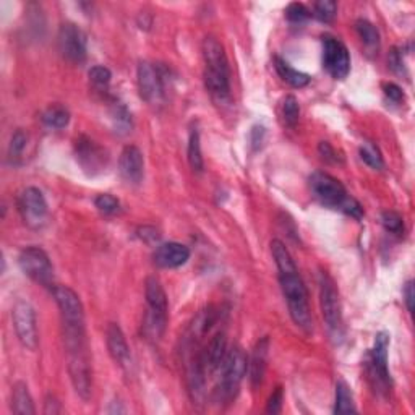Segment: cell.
Masks as SVG:
<instances>
[{
    "instance_id": "obj_35",
    "label": "cell",
    "mask_w": 415,
    "mask_h": 415,
    "mask_svg": "<svg viewBox=\"0 0 415 415\" xmlns=\"http://www.w3.org/2000/svg\"><path fill=\"white\" fill-rule=\"evenodd\" d=\"M94 204H96V208H98L99 211L104 213V214H116L118 211V208H120L118 199L116 197L109 195V193H102V195L96 197Z\"/></svg>"
},
{
    "instance_id": "obj_29",
    "label": "cell",
    "mask_w": 415,
    "mask_h": 415,
    "mask_svg": "<svg viewBox=\"0 0 415 415\" xmlns=\"http://www.w3.org/2000/svg\"><path fill=\"white\" fill-rule=\"evenodd\" d=\"M360 158H362L364 163L366 166H370L371 169H381V167L385 166L380 149L370 142H366L362 144V147H360Z\"/></svg>"
},
{
    "instance_id": "obj_44",
    "label": "cell",
    "mask_w": 415,
    "mask_h": 415,
    "mask_svg": "<svg viewBox=\"0 0 415 415\" xmlns=\"http://www.w3.org/2000/svg\"><path fill=\"white\" fill-rule=\"evenodd\" d=\"M263 138H265V128H263V127H255V128H253V130H252V143H253V147H255V148L261 147Z\"/></svg>"
},
{
    "instance_id": "obj_12",
    "label": "cell",
    "mask_w": 415,
    "mask_h": 415,
    "mask_svg": "<svg viewBox=\"0 0 415 415\" xmlns=\"http://www.w3.org/2000/svg\"><path fill=\"white\" fill-rule=\"evenodd\" d=\"M12 320L21 346L35 350L37 347V325L33 305L26 300H18L12 310Z\"/></svg>"
},
{
    "instance_id": "obj_32",
    "label": "cell",
    "mask_w": 415,
    "mask_h": 415,
    "mask_svg": "<svg viewBox=\"0 0 415 415\" xmlns=\"http://www.w3.org/2000/svg\"><path fill=\"white\" fill-rule=\"evenodd\" d=\"M26 143H28V133L25 130H15L12 138H10V144H8V156L12 158L13 161H17L21 154H23V151L26 148Z\"/></svg>"
},
{
    "instance_id": "obj_25",
    "label": "cell",
    "mask_w": 415,
    "mask_h": 415,
    "mask_svg": "<svg viewBox=\"0 0 415 415\" xmlns=\"http://www.w3.org/2000/svg\"><path fill=\"white\" fill-rule=\"evenodd\" d=\"M357 412L354 404V396L347 383L339 380L336 383V402H334V414H352Z\"/></svg>"
},
{
    "instance_id": "obj_13",
    "label": "cell",
    "mask_w": 415,
    "mask_h": 415,
    "mask_svg": "<svg viewBox=\"0 0 415 415\" xmlns=\"http://www.w3.org/2000/svg\"><path fill=\"white\" fill-rule=\"evenodd\" d=\"M323 67L336 80H344L350 72L347 47L333 36L323 37Z\"/></svg>"
},
{
    "instance_id": "obj_27",
    "label": "cell",
    "mask_w": 415,
    "mask_h": 415,
    "mask_svg": "<svg viewBox=\"0 0 415 415\" xmlns=\"http://www.w3.org/2000/svg\"><path fill=\"white\" fill-rule=\"evenodd\" d=\"M355 30H357V35L365 47H368L370 51H378L380 47V33L378 30L375 28L373 23H370L368 20L360 18L355 21Z\"/></svg>"
},
{
    "instance_id": "obj_2",
    "label": "cell",
    "mask_w": 415,
    "mask_h": 415,
    "mask_svg": "<svg viewBox=\"0 0 415 415\" xmlns=\"http://www.w3.org/2000/svg\"><path fill=\"white\" fill-rule=\"evenodd\" d=\"M204 61V86L216 104L230 101V70L224 46L214 36H206L202 44Z\"/></svg>"
},
{
    "instance_id": "obj_3",
    "label": "cell",
    "mask_w": 415,
    "mask_h": 415,
    "mask_svg": "<svg viewBox=\"0 0 415 415\" xmlns=\"http://www.w3.org/2000/svg\"><path fill=\"white\" fill-rule=\"evenodd\" d=\"M310 190L321 204L328 208L339 209L355 219L364 218V208L357 199L347 195L346 187L326 172H314L309 179Z\"/></svg>"
},
{
    "instance_id": "obj_39",
    "label": "cell",
    "mask_w": 415,
    "mask_h": 415,
    "mask_svg": "<svg viewBox=\"0 0 415 415\" xmlns=\"http://www.w3.org/2000/svg\"><path fill=\"white\" fill-rule=\"evenodd\" d=\"M390 67L392 72H396L399 75H402V70H404V61H402V51L395 47L390 52Z\"/></svg>"
},
{
    "instance_id": "obj_6",
    "label": "cell",
    "mask_w": 415,
    "mask_h": 415,
    "mask_svg": "<svg viewBox=\"0 0 415 415\" xmlns=\"http://www.w3.org/2000/svg\"><path fill=\"white\" fill-rule=\"evenodd\" d=\"M52 297L61 310L63 337L86 336L85 334V309L78 294L67 285H54Z\"/></svg>"
},
{
    "instance_id": "obj_9",
    "label": "cell",
    "mask_w": 415,
    "mask_h": 415,
    "mask_svg": "<svg viewBox=\"0 0 415 415\" xmlns=\"http://www.w3.org/2000/svg\"><path fill=\"white\" fill-rule=\"evenodd\" d=\"M18 211L23 218L25 224H28L30 228L39 229L46 224L47 214H49V208H47V202L39 188L36 187H26L18 193L17 198Z\"/></svg>"
},
{
    "instance_id": "obj_8",
    "label": "cell",
    "mask_w": 415,
    "mask_h": 415,
    "mask_svg": "<svg viewBox=\"0 0 415 415\" xmlns=\"http://www.w3.org/2000/svg\"><path fill=\"white\" fill-rule=\"evenodd\" d=\"M21 271L35 283L54 287V268L47 253L39 247H26L18 256Z\"/></svg>"
},
{
    "instance_id": "obj_24",
    "label": "cell",
    "mask_w": 415,
    "mask_h": 415,
    "mask_svg": "<svg viewBox=\"0 0 415 415\" xmlns=\"http://www.w3.org/2000/svg\"><path fill=\"white\" fill-rule=\"evenodd\" d=\"M274 68H276L279 77H281L285 83L294 86V88H304V86L310 83L309 75L290 67L281 57H274Z\"/></svg>"
},
{
    "instance_id": "obj_4",
    "label": "cell",
    "mask_w": 415,
    "mask_h": 415,
    "mask_svg": "<svg viewBox=\"0 0 415 415\" xmlns=\"http://www.w3.org/2000/svg\"><path fill=\"white\" fill-rule=\"evenodd\" d=\"M247 370H249V359H247L245 350L240 346L228 350L223 368H221L223 378L214 390V397L218 399V402H230L235 399L242 381L247 375Z\"/></svg>"
},
{
    "instance_id": "obj_43",
    "label": "cell",
    "mask_w": 415,
    "mask_h": 415,
    "mask_svg": "<svg viewBox=\"0 0 415 415\" xmlns=\"http://www.w3.org/2000/svg\"><path fill=\"white\" fill-rule=\"evenodd\" d=\"M318 151H320L321 158L326 159V161H333V163H336L337 161V156L334 153L333 147L328 142H321L320 147H318Z\"/></svg>"
},
{
    "instance_id": "obj_5",
    "label": "cell",
    "mask_w": 415,
    "mask_h": 415,
    "mask_svg": "<svg viewBox=\"0 0 415 415\" xmlns=\"http://www.w3.org/2000/svg\"><path fill=\"white\" fill-rule=\"evenodd\" d=\"M144 295H147L148 310L144 315V333L149 337L159 339L163 336L169 318V304L163 284L158 278L149 276L144 283Z\"/></svg>"
},
{
    "instance_id": "obj_18",
    "label": "cell",
    "mask_w": 415,
    "mask_h": 415,
    "mask_svg": "<svg viewBox=\"0 0 415 415\" xmlns=\"http://www.w3.org/2000/svg\"><path fill=\"white\" fill-rule=\"evenodd\" d=\"M118 171L120 175L130 183H140L144 175V158L140 148L135 144H128L122 149L118 158Z\"/></svg>"
},
{
    "instance_id": "obj_11",
    "label": "cell",
    "mask_w": 415,
    "mask_h": 415,
    "mask_svg": "<svg viewBox=\"0 0 415 415\" xmlns=\"http://www.w3.org/2000/svg\"><path fill=\"white\" fill-rule=\"evenodd\" d=\"M388 347H390V334L378 333L375 339V346L370 352L368 376L373 381L378 391L388 392L391 390V376L388 370Z\"/></svg>"
},
{
    "instance_id": "obj_36",
    "label": "cell",
    "mask_w": 415,
    "mask_h": 415,
    "mask_svg": "<svg viewBox=\"0 0 415 415\" xmlns=\"http://www.w3.org/2000/svg\"><path fill=\"white\" fill-rule=\"evenodd\" d=\"M88 77H89L91 82H93L94 86H98V88H106V86L111 83L112 73H111V70L107 68V67L96 66V67H93V68L89 70Z\"/></svg>"
},
{
    "instance_id": "obj_20",
    "label": "cell",
    "mask_w": 415,
    "mask_h": 415,
    "mask_svg": "<svg viewBox=\"0 0 415 415\" xmlns=\"http://www.w3.org/2000/svg\"><path fill=\"white\" fill-rule=\"evenodd\" d=\"M106 344H107V350H109L111 357L114 359L116 364H118L120 366L130 365V360H132L130 347H128L125 334H123L122 328L118 326L117 323H109V325H107Z\"/></svg>"
},
{
    "instance_id": "obj_34",
    "label": "cell",
    "mask_w": 415,
    "mask_h": 415,
    "mask_svg": "<svg viewBox=\"0 0 415 415\" xmlns=\"http://www.w3.org/2000/svg\"><path fill=\"white\" fill-rule=\"evenodd\" d=\"M381 224L388 233L401 234L404 230V221L396 211H385L381 214Z\"/></svg>"
},
{
    "instance_id": "obj_17",
    "label": "cell",
    "mask_w": 415,
    "mask_h": 415,
    "mask_svg": "<svg viewBox=\"0 0 415 415\" xmlns=\"http://www.w3.org/2000/svg\"><path fill=\"white\" fill-rule=\"evenodd\" d=\"M190 260V249L179 242H167L156 247L153 253V261L156 266L172 269L183 266Z\"/></svg>"
},
{
    "instance_id": "obj_41",
    "label": "cell",
    "mask_w": 415,
    "mask_h": 415,
    "mask_svg": "<svg viewBox=\"0 0 415 415\" xmlns=\"http://www.w3.org/2000/svg\"><path fill=\"white\" fill-rule=\"evenodd\" d=\"M404 302H406L407 310L414 314V302H415V292H414V281H407L406 285H404Z\"/></svg>"
},
{
    "instance_id": "obj_16",
    "label": "cell",
    "mask_w": 415,
    "mask_h": 415,
    "mask_svg": "<svg viewBox=\"0 0 415 415\" xmlns=\"http://www.w3.org/2000/svg\"><path fill=\"white\" fill-rule=\"evenodd\" d=\"M75 154H77V161L85 171L94 172L102 171V167L107 164V154L104 148H101L98 143L88 137H80L75 142Z\"/></svg>"
},
{
    "instance_id": "obj_10",
    "label": "cell",
    "mask_w": 415,
    "mask_h": 415,
    "mask_svg": "<svg viewBox=\"0 0 415 415\" xmlns=\"http://www.w3.org/2000/svg\"><path fill=\"white\" fill-rule=\"evenodd\" d=\"M320 305L326 326L331 331L337 333L342 326L341 299H339L336 284L326 271H321L320 274Z\"/></svg>"
},
{
    "instance_id": "obj_31",
    "label": "cell",
    "mask_w": 415,
    "mask_h": 415,
    "mask_svg": "<svg viewBox=\"0 0 415 415\" xmlns=\"http://www.w3.org/2000/svg\"><path fill=\"white\" fill-rule=\"evenodd\" d=\"M337 4L333 0H320L314 5V17L323 23H330L336 17Z\"/></svg>"
},
{
    "instance_id": "obj_42",
    "label": "cell",
    "mask_w": 415,
    "mask_h": 415,
    "mask_svg": "<svg viewBox=\"0 0 415 415\" xmlns=\"http://www.w3.org/2000/svg\"><path fill=\"white\" fill-rule=\"evenodd\" d=\"M138 237L142 240L147 242V244H153V242L159 240L158 230L153 229V228H140L138 229Z\"/></svg>"
},
{
    "instance_id": "obj_14",
    "label": "cell",
    "mask_w": 415,
    "mask_h": 415,
    "mask_svg": "<svg viewBox=\"0 0 415 415\" xmlns=\"http://www.w3.org/2000/svg\"><path fill=\"white\" fill-rule=\"evenodd\" d=\"M58 51L72 63H82L86 58V35L75 23H63L58 28Z\"/></svg>"
},
{
    "instance_id": "obj_37",
    "label": "cell",
    "mask_w": 415,
    "mask_h": 415,
    "mask_svg": "<svg viewBox=\"0 0 415 415\" xmlns=\"http://www.w3.org/2000/svg\"><path fill=\"white\" fill-rule=\"evenodd\" d=\"M285 17H287L289 21H292V23H302V21H305L310 17V12L304 4L294 2L289 4L287 8H285Z\"/></svg>"
},
{
    "instance_id": "obj_23",
    "label": "cell",
    "mask_w": 415,
    "mask_h": 415,
    "mask_svg": "<svg viewBox=\"0 0 415 415\" xmlns=\"http://www.w3.org/2000/svg\"><path fill=\"white\" fill-rule=\"evenodd\" d=\"M12 411L18 415H33L36 412L33 397L23 381L15 383L12 388Z\"/></svg>"
},
{
    "instance_id": "obj_7",
    "label": "cell",
    "mask_w": 415,
    "mask_h": 415,
    "mask_svg": "<svg viewBox=\"0 0 415 415\" xmlns=\"http://www.w3.org/2000/svg\"><path fill=\"white\" fill-rule=\"evenodd\" d=\"M137 82L140 96L149 106H161L166 98V68L151 62L138 66Z\"/></svg>"
},
{
    "instance_id": "obj_40",
    "label": "cell",
    "mask_w": 415,
    "mask_h": 415,
    "mask_svg": "<svg viewBox=\"0 0 415 415\" xmlns=\"http://www.w3.org/2000/svg\"><path fill=\"white\" fill-rule=\"evenodd\" d=\"M383 89H385L386 98L390 101H392V102H401L404 99L402 89L399 88V86L395 85V83H386L385 86H383Z\"/></svg>"
},
{
    "instance_id": "obj_30",
    "label": "cell",
    "mask_w": 415,
    "mask_h": 415,
    "mask_svg": "<svg viewBox=\"0 0 415 415\" xmlns=\"http://www.w3.org/2000/svg\"><path fill=\"white\" fill-rule=\"evenodd\" d=\"M283 117H284L285 125H289V127L297 125L299 117H300V106H299V101L295 99V96H287V98L284 99Z\"/></svg>"
},
{
    "instance_id": "obj_19",
    "label": "cell",
    "mask_w": 415,
    "mask_h": 415,
    "mask_svg": "<svg viewBox=\"0 0 415 415\" xmlns=\"http://www.w3.org/2000/svg\"><path fill=\"white\" fill-rule=\"evenodd\" d=\"M228 355V337L224 333H216L206 346L202 349V360L208 375H214L223 368Z\"/></svg>"
},
{
    "instance_id": "obj_22",
    "label": "cell",
    "mask_w": 415,
    "mask_h": 415,
    "mask_svg": "<svg viewBox=\"0 0 415 415\" xmlns=\"http://www.w3.org/2000/svg\"><path fill=\"white\" fill-rule=\"evenodd\" d=\"M268 354H269V339L265 336L255 344L253 352L249 360L250 370V383L253 388H258L263 383L268 366Z\"/></svg>"
},
{
    "instance_id": "obj_21",
    "label": "cell",
    "mask_w": 415,
    "mask_h": 415,
    "mask_svg": "<svg viewBox=\"0 0 415 415\" xmlns=\"http://www.w3.org/2000/svg\"><path fill=\"white\" fill-rule=\"evenodd\" d=\"M219 320V311L214 305H208L198 311L193 318L190 326H188V331L185 334V342L190 344H198L202 337L206 336V334L213 330V326L216 325Z\"/></svg>"
},
{
    "instance_id": "obj_33",
    "label": "cell",
    "mask_w": 415,
    "mask_h": 415,
    "mask_svg": "<svg viewBox=\"0 0 415 415\" xmlns=\"http://www.w3.org/2000/svg\"><path fill=\"white\" fill-rule=\"evenodd\" d=\"M112 118H114L117 132L127 133L132 128V116L125 106L116 104L114 109H112Z\"/></svg>"
},
{
    "instance_id": "obj_28",
    "label": "cell",
    "mask_w": 415,
    "mask_h": 415,
    "mask_svg": "<svg viewBox=\"0 0 415 415\" xmlns=\"http://www.w3.org/2000/svg\"><path fill=\"white\" fill-rule=\"evenodd\" d=\"M187 156L190 167L195 172H202L204 163H203V154H202V143H199V132L197 128H192L190 137H188V148Z\"/></svg>"
},
{
    "instance_id": "obj_15",
    "label": "cell",
    "mask_w": 415,
    "mask_h": 415,
    "mask_svg": "<svg viewBox=\"0 0 415 415\" xmlns=\"http://www.w3.org/2000/svg\"><path fill=\"white\" fill-rule=\"evenodd\" d=\"M68 373L77 395L83 399H89L91 388H93V376H91L89 359L86 350L68 354Z\"/></svg>"
},
{
    "instance_id": "obj_1",
    "label": "cell",
    "mask_w": 415,
    "mask_h": 415,
    "mask_svg": "<svg viewBox=\"0 0 415 415\" xmlns=\"http://www.w3.org/2000/svg\"><path fill=\"white\" fill-rule=\"evenodd\" d=\"M271 253L278 268L279 285H281L283 295L287 302L289 315L292 321L300 330L305 333H311L314 330V318H311L310 302H309V290H306L304 281H302L297 266L290 256L281 240L274 239L271 242Z\"/></svg>"
},
{
    "instance_id": "obj_26",
    "label": "cell",
    "mask_w": 415,
    "mask_h": 415,
    "mask_svg": "<svg viewBox=\"0 0 415 415\" xmlns=\"http://www.w3.org/2000/svg\"><path fill=\"white\" fill-rule=\"evenodd\" d=\"M42 122L49 128L61 130V128H66L70 123V112L67 107H63L61 104L49 106L42 112Z\"/></svg>"
},
{
    "instance_id": "obj_38",
    "label": "cell",
    "mask_w": 415,
    "mask_h": 415,
    "mask_svg": "<svg viewBox=\"0 0 415 415\" xmlns=\"http://www.w3.org/2000/svg\"><path fill=\"white\" fill-rule=\"evenodd\" d=\"M281 406H283V388H276L274 392L268 399V406H266V412L268 414H279L281 412Z\"/></svg>"
},
{
    "instance_id": "obj_45",
    "label": "cell",
    "mask_w": 415,
    "mask_h": 415,
    "mask_svg": "<svg viewBox=\"0 0 415 415\" xmlns=\"http://www.w3.org/2000/svg\"><path fill=\"white\" fill-rule=\"evenodd\" d=\"M61 411L62 409H61V406H58V402L56 401V399L51 397V396L46 399V409H44L46 414H58Z\"/></svg>"
}]
</instances>
